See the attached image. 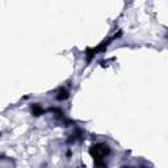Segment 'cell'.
I'll return each mask as SVG.
<instances>
[{
    "label": "cell",
    "mask_w": 168,
    "mask_h": 168,
    "mask_svg": "<svg viewBox=\"0 0 168 168\" xmlns=\"http://www.w3.org/2000/svg\"><path fill=\"white\" fill-rule=\"evenodd\" d=\"M32 112H33V114H34L36 117H38V116H41V114H44V113H45V110L42 109V107H40L38 104H33L32 105Z\"/></svg>",
    "instance_id": "cell-3"
},
{
    "label": "cell",
    "mask_w": 168,
    "mask_h": 168,
    "mask_svg": "<svg viewBox=\"0 0 168 168\" xmlns=\"http://www.w3.org/2000/svg\"><path fill=\"white\" fill-rule=\"evenodd\" d=\"M109 154H110V149H109L108 145H104V143H96L93 146H91L89 149V155L93 158L96 166H107L103 159L105 156H108Z\"/></svg>",
    "instance_id": "cell-1"
},
{
    "label": "cell",
    "mask_w": 168,
    "mask_h": 168,
    "mask_svg": "<svg viewBox=\"0 0 168 168\" xmlns=\"http://www.w3.org/2000/svg\"><path fill=\"white\" fill-rule=\"evenodd\" d=\"M68 97H70L68 91H66V89H63V88H61L59 92H58V95H57V100H58V101H63V100H67Z\"/></svg>",
    "instance_id": "cell-2"
}]
</instances>
